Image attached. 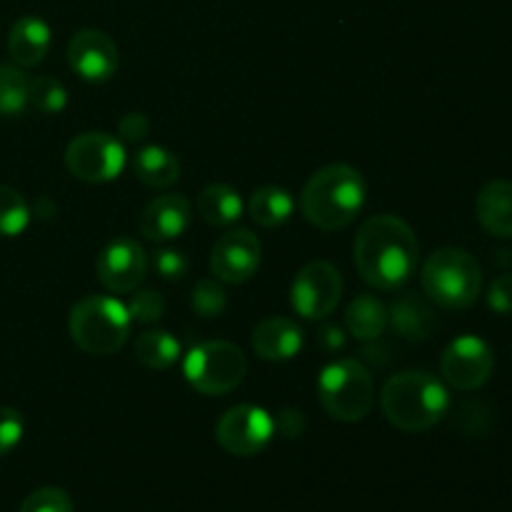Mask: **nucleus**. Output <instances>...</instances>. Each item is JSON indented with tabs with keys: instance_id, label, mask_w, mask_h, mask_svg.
I'll return each instance as SVG.
<instances>
[{
	"instance_id": "obj_1",
	"label": "nucleus",
	"mask_w": 512,
	"mask_h": 512,
	"mask_svg": "<svg viewBox=\"0 0 512 512\" xmlns=\"http://www.w3.org/2000/svg\"><path fill=\"white\" fill-rule=\"evenodd\" d=\"M418 258V238L398 215H375L355 235V268L365 283L378 290H395L408 283L418 268Z\"/></svg>"
},
{
	"instance_id": "obj_32",
	"label": "nucleus",
	"mask_w": 512,
	"mask_h": 512,
	"mask_svg": "<svg viewBox=\"0 0 512 512\" xmlns=\"http://www.w3.org/2000/svg\"><path fill=\"white\" fill-rule=\"evenodd\" d=\"M150 265H153V270L163 280H183L185 275H188V268H190L188 258H185L180 250H170V248L153 253Z\"/></svg>"
},
{
	"instance_id": "obj_23",
	"label": "nucleus",
	"mask_w": 512,
	"mask_h": 512,
	"mask_svg": "<svg viewBox=\"0 0 512 512\" xmlns=\"http://www.w3.org/2000/svg\"><path fill=\"white\" fill-rule=\"evenodd\" d=\"M293 210V195L278 185H265V188L255 190L248 200V215L263 228H278V225L288 223Z\"/></svg>"
},
{
	"instance_id": "obj_8",
	"label": "nucleus",
	"mask_w": 512,
	"mask_h": 512,
	"mask_svg": "<svg viewBox=\"0 0 512 512\" xmlns=\"http://www.w3.org/2000/svg\"><path fill=\"white\" fill-rule=\"evenodd\" d=\"M70 175L83 183H110L125 168V148L108 133H80L65 148Z\"/></svg>"
},
{
	"instance_id": "obj_11",
	"label": "nucleus",
	"mask_w": 512,
	"mask_h": 512,
	"mask_svg": "<svg viewBox=\"0 0 512 512\" xmlns=\"http://www.w3.org/2000/svg\"><path fill=\"white\" fill-rule=\"evenodd\" d=\"M495 368L493 348L478 335H460L440 358L445 383L455 390H478L490 380Z\"/></svg>"
},
{
	"instance_id": "obj_9",
	"label": "nucleus",
	"mask_w": 512,
	"mask_h": 512,
	"mask_svg": "<svg viewBox=\"0 0 512 512\" xmlns=\"http://www.w3.org/2000/svg\"><path fill=\"white\" fill-rule=\"evenodd\" d=\"M343 295V275L328 260H313L295 275L290 285V305L305 320H323L338 308Z\"/></svg>"
},
{
	"instance_id": "obj_35",
	"label": "nucleus",
	"mask_w": 512,
	"mask_h": 512,
	"mask_svg": "<svg viewBox=\"0 0 512 512\" xmlns=\"http://www.w3.org/2000/svg\"><path fill=\"white\" fill-rule=\"evenodd\" d=\"M305 430V418L300 410L293 408H283L275 418V433H280L283 438H298L300 433Z\"/></svg>"
},
{
	"instance_id": "obj_34",
	"label": "nucleus",
	"mask_w": 512,
	"mask_h": 512,
	"mask_svg": "<svg viewBox=\"0 0 512 512\" xmlns=\"http://www.w3.org/2000/svg\"><path fill=\"white\" fill-rule=\"evenodd\" d=\"M118 130L120 135H123V140H128V143H138V140H143L145 135L150 133V120L145 118L143 113H128L123 115V120H120Z\"/></svg>"
},
{
	"instance_id": "obj_24",
	"label": "nucleus",
	"mask_w": 512,
	"mask_h": 512,
	"mask_svg": "<svg viewBox=\"0 0 512 512\" xmlns=\"http://www.w3.org/2000/svg\"><path fill=\"white\" fill-rule=\"evenodd\" d=\"M135 358L150 370H168L178 363L180 343L168 330H148L135 340Z\"/></svg>"
},
{
	"instance_id": "obj_12",
	"label": "nucleus",
	"mask_w": 512,
	"mask_h": 512,
	"mask_svg": "<svg viewBox=\"0 0 512 512\" xmlns=\"http://www.w3.org/2000/svg\"><path fill=\"white\" fill-rule=\"evenodd\" d=\"M263 260V245L258 235L238 228L225 233L210 250V275L225 285H243L255 278Z\"/></svg>"
},
{
	"instance_id": "obj_21",
	"label": "nucleus",
	"mask_w": 512,
	"mask_h": 512,
	"mask_svg": "<svg viewBox=\"0 0 512 512\" xmlns=\"http://www.w3.org/2000/svg\"><path fill=\"white\" fill-rule=\"evenodd\" d=\"M133 173L148 188H170L180 178V160L160 145H148L133 160Z\"/></svg>"
},
{
	"instance_id": "obj_15",
	"label": "nucleus",
	"mask_w": 512,
	"mask_h": 512,
	"mask_svg": "<svg viewBox=\"0 0 512 512\" xmlns=\"http://www.w3.org/2000/svg\"><path fill=\"white\" fill-rule=\"evenodd\" d=\"M190 220H193V208L183 195H158L140 213L138 228L143 238L165 243L180 238L190 228Z\"/></svg>"
},
{
	"instance_id": "obj_29",
	"label": "nucleus",
	"mask_w": 512,
	"mask_h": 512,
	"mask_svg": "<svg viewBox=\"0 0 512 512\" xmlns=\"http://www.w3.org/2000/svg\"><path fill=\"white\" fill-rule=\"evenodd\" d=\"M133 298L125 305L130 315V323L138 325H150L158 323L165 315V300L158 290H133Z\"/></svg>"
},
{
	"instance_id": "obj_22",
	"label": "nucleus",
	"mask_w": 512,
	"mask_h": 512,
	"mask_svg": "<svg viewBox=\"0 0 512 512\" xmlns=\"http://www.w3.org/2000/svg\"><path fill=\"white\" fill-rule=\"evenodd\" d=\"M195 208H198V215L205 223L215 225V228H225V225H233L243 215L245 205L240 200L238 190L225 183H213L200 190Z\"/></svg>"
},
{
	"instance_id": "obj_28",
	"label": "nucleus",
	"mask_w": 512,
	"mask_h": 512,
	"mask_svg": "<svg viewBox=\"0 0 512 512\" xmlns=\"http://www.w3.org/2000/svg\"><path fill=\"white\" fill-rule=\"evenodd\" d=\"M190 303H193V310L200 315V318L213 320L225 313V308H228V295H225L220 280L203 278L195 283L193 300H190Z\"/></svg>"
},
{
	"instance_id": "obj_33",
	"label": "nucleus",
	"mask_w": 512,
	"mask_h": 512,
	"mask_svg": "<svg viewBox=\"0 0 512 512\" xmlns=\"http://www.w3.org/2000/svg\"><path fill=\"white\" fill-rule=\"evenodd\" d=\"M488 305L500 315L512 313V275H498V278L490 283Z\"/></svg>"
},
{
	"instance_id": "obj_19",
	"label": "nucleus",
	"mask_w": 512,
	"mask_h": 512,
	"mask_svg": "<svg viewBox=\"0 0 512 512\" xmlns=\"http://www.w3.org/2000/svg\"><path fill=\"white\" fill-rule=\"evenodd\" d=\"M388 315L393 328L408 340H428L435 333V328H438L435 310L420 295H403V298H398L393 308L388 310Z\"/></svg>"
},
{
	"instance_id": "obj_2",
	"label": "nucleus",
	"mask_w": 512,
	"mask_h": 512,
	"mask_svg": "<svg viewBox=\"0 0 512 512\" xmlns=\"http://www.w3.org/2000/svg\"><path fill=\"white\" fill-rule=\"evenodd\" d=\"M365 180L355 168L333 163L320 168L300 193V213L320 230H340L355 220L365 205Z\"/></svg>"
},
{
	"instance_id": "obj_10",
	"label": "nucleus",
	"mask_w": 512,
	"mask_h": 512,
	"mask_svg": "<svg viewBox=\"0 0 512 512\" xmlns=\"http://www.w3.org/2000/svg\"><path fill=\"white\" fill-rule=\"evenodd\" d=\"M275 435V420L268 410L258 405H235L225 410L223 418L215 425V438L238 458H253L263 453Z\"/></svg>"
},
{
	"instance_id": "obj_3",
	"label": "nucleus",
	"mask_w": 512,
	"mask_h": 512,
	"mask_svg": "<svg viewBox=\"0 0 512 512\" xmlns=\"http://www.w3.org/2000/svg\"><path fill=\"white\" fill-rule=\"evenodd\" d=\"M380 405L390 425L405 433L435 428L448 413V390L425 370H403L385 383Z\"/></svg>"
},
{
	"instance_id": "obj_4",
	"label": "nucleus",
	"mask_w": 512,
	"mask_h": 512,
	"mask_svg": "<svg viewBox=\"0 0 512 512\" xmlns=\"http://www.w3.org/2000/svg\"><path fill=\"white\" fill-rule=\"evenodd\" d=\"M130 315L108 295H88L70 310L68 330L73 343L88 355H113L128 343Z\"/></svg>"
},
{
	"instance_id": "obj_36",
	"label": "nucleus",
	"mask_w": 512,
	"mask_h": 512,
	"mask_svg": "<svg viewBox=\"0 0 512 512\" xmlns=\"http://www.w3.org/2000/svg\"><path fill=\"white\" fill-rule=\"evenodd\" d=\"M323 345L328 350H335V348H343L345 345V338H343V333H340L338 328H325L323 330Z\"/></svg>"
},
{
	"instance_id": "obj_18",
	"label": "nucleus",
	"mask_w": 512,
	"mask_h": 512,
	"mask_svg": "<svg viewBox=\"0 0 512 512\" xmlns=\"http://www.w3.org/2000/svg\"><path fill=\"white\" fill-rule=\"evenodd\" d=\"M475 215L493 238H512V183L490 180L475 200Z\"/></svg>"
},
{
	"instance_id": "obj_27",
	"label": "nucleus",
	"mask_w": 512,
	"mask_h": 512,
	"mask_svg": "<svg viewBox=\"0 0 512 512\" xmlns=\"http://www.w3.org/2000/svg\"><path fill=\"white\" fill-rule=\"evenodd\" d=\"M68 103V93H65L63 83L50 75H38L30 80V105L43 115H55L65 108Z\"/></svg>"
},
{
	"instance_id": "obj_30",
	"label": "nucleus",
	"mask_w": 512,
	"mask_h": 512,
	"mask_svg": "<svg viewBox=\"0 0 512 512\" xmlns=\"http://www.w3.org/2000/svg\"><path fill=\"white\" fill-rule=\"evenodd\" d=\"M20 512H73V500L63 488H40L25 498Z\"/></svg>"
},
{
	"instance_id": "obj_31",
	"label": "nucleus",
	"mask_w": 512,
	"mask_h": 512,
	"mask_svg": "<svg viewBox=\"0 0 512 512\" xmlns=\"http://www.w3.org/2000/svg\"><path fill=\"white\" fill-rule=\"evenodd\" d=\"M25 423L23 415L15 408H5L0 405V455H8L10 450L18 448V443L23 440Z\"/></svg>"
},
{
	"instance_id": "obj_20",
	"label": "nucleus",
	"mask_w": 512,
	"mask_h": 512,
	"mask_svg": "<svg viewBox=\"0 0 512 512\" xmlns=\"http://www.w3.org/2000/svg\"><path fill=\"white\" fill-rule=\"evenodd\" d=\"M390 323L388 308L375 295H358L345 310V328L355 340L373 343L385 333Z\"/></svg>"
},
{
	"instance_id": "obj_16",
	"label": "nucleus",
	"mask_w": 512,
	"mask_h": 512,
	"mask_svg": "<svg viewBox=\"0 0 512 512\" xmlns=\"http://www.w3.org/2000/svg\"><path fill=\"white\" fill-rule=\"evenodd\" d=\"M303 348V330L295 320L285 315H273L255 325L253 330V350L258 358L270 363H285L293 360Z\"/></svg>"
},
{
	"instance_id": "obj_14",
	"label": "nucleus",
	"mask_w": 512,
	"mask_h": 512,
	"mask_svg": "<svg viewBox=\"0 0 512 512\" xmlns=\"http://www.w3.org/2000/svg\"><path fill=\"white\" fill-rule=\"evenodd\" d=\"M118 45L103 30L83 28L70 38L68 65L88 83H105L118 73Z\"/></svg>"
},
{
	"instance_id": "obj_13",
	"label": "nucleus",
	"mask_w": 512,
	"mask_h": 512,
	"mask_svg": "<svg viewBox=\"0 0 512 512\" xmlns=\"http://www.w3.org/2000/svg\"><path fill=\"white\" fill-rule=\"evenodd\" d=\"M98 278L110 293H133L143 285L145 275H148V253L143 245L135 243L130 238H118L103 248L98 255Z\"/></svg>"
},
{
	"instance_id": "obj_17",
	"label": "nucleus",
	"mask_w": 512,
	"mask_h": 512,
	"mask_svg": "<svg viewBox=\"0 0 512 512\" xmlns=\"http://www.w3.org/2000/svg\"><path fill=\"white\" fill-rule=\"evenodd\" d=\"M50 25L45 20L35 18V15H25V18L15 20L8 35V53L15 65L20 68H33V65L43 63V58L50 50Z\"/></svg>"
},
{
	"instance_id": "obj_25",
	"label": "nucleus",
	"mask_w": 512,
	"mask_h": 512,
	"mask_svg": "<svg viewBox=\"0 0 512 512\" xmlns=\"http://www.w3.org/2000/svg\"><path fill=\"white\" fill-rule=\"evenodd\" d=\"M30 105V78L20 65H0V115L15 118Z\"/></svg>"
},
{
	"instance_id": "obj_6",
	"label": "nucleus",
	"mask_w": 512,
	"mask_h": 512,
	"mask_svg": "<svg viewBox=\"0 0 512 512\" xmlns=\"http://www.w3.org/2000/svg\"><path fill=\"white\" fill-rule=\"evenodd\" d=\"M318 395L330 418L340 423H358L373 408V375L360 360H335L320 373Z\"/></svg>"
},
{
	"instance_id": "obj_7",
	"label": "nucleus",
	"mask_w": 512,
	"mask_h": 512,
	"mask_svg": "<svg viewBox=\"0 0 512 512\" xmlns=\"http://www.w3.org/2000/svg\"><path fill=\"white\" fill-rule=\"evenodd\" d=\"M185 380L203 395H228L248 373L245 353L228 340H208L185 355Z\"/></svg>"
},
{
	"instance_id": "obj_26",
	"label": "nucleus",
	"mask_w": 512,
	"mask_h": 512,
	"mask_svg": "<svg viewBox=\"0 0 512 512\" xmlns=\"http://www.w3.org/2000/svg\"><path fill=\"white\" fill-rule=\"evenodd\" d=\"M30 223V208L18 190L0 185V235L18 238Z\"/></svg>"
},
{
	"instance_id": "obj_5",
	"label": "nucleus",
	"mask_w": 512,
	"mask_h": 512,
	"mask_svg": "<svg viewBox=\"0 0 512 512\" xmlns=\"http://www.w3.org/2000/svg\"><path fill=\"white\" fill-rule=\"evenodd\" d=\"M423 290L443 308H470L483 290V270L478 260L460 248H440L425 260Z\"/></svg>"
}]
</instances>
